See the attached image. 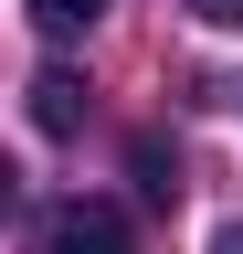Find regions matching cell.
<instances>
[{
	"label": "cell",
	"instance_id": "cell-2",
	"mask_svg": "<svg viewBox=\"0 0 243 254\" xmlns=\"http://www.w3.org/2000/svg\"><path fill=\"white\" fill-rule=\"evenodd\" d=\"M32 127H43V138H74V127H85V85L64 74V64L32 74Z\"/></svg>",
	"mask_w": 243,
	"mask_h": 254
},
{
	"label": "cell",
	"instance_id": "cell-5",
	"mask_svg": "<svg viewBox=\"0 0 243 254\" xmlns=\"http://www.w3.org/2000/svg\"><path fill=\"white\" fill-rule=\"evenodd\" d=\"M191 11H201V21H222V32H233V21H243V0H191Z\"/></svg>",
	"mask_w": 243,
	"mask_h": 254
},
{
	"label": "cell",
	"instance_id": "cell-4",
	"mask_svg": "<svg viewBox=\"0 0 243 254\" xmlns=\"http://www.w3.org/2000/svg\"><path fill=\"white\" fill-rule=\"evenodd\" d=\"M138 190H148V201H169V190H180V159H169L159 138H138Z\"/></svg>",
	"mask_w": 243,
	"mask_h": 254
},
{
	"label": "cell",
	"instance_id": "cell-1",
	"mask_svg": "<svg viewBox=\"0 0 243 254\" xmlns=\"http://www.w3.org/2000/svg\"><path fill=\"white\" fill-rule=\"evenodd\" d=\"M43 254H138V233H127V212L116 201H53L43 212Z\"/></svg>",
	"mask_w": 243,
	"mask_h": 254
},
{
	"label": "cell",
	"instance_id": "cell-3",
	"mask_svg": "<svg viewBox=\"0 0 243 254\" xmlns=\"http://www.w3.org/2000/svg\"><path fill=\"white\" fill-rule=\"evenodd\" d=\"M21 11H32V32H53V43H64V32H85L106 0H21Z\"/></svg>",
	"mask_w": 243,
	"mask_h": 254
},
{
	"label": "cell",
	"instance_id": "cell-6",
	"mask_svg": "<svg viewBox=\"0 0 243 254\" xmlns=\"http://www.w3.org/2000/svg\"><path fill=\"white\" fill-rule=\"evenodd\" d=\"M211 254H243V222H222V233H211Z\"/></svg>",
	"mask_w": 243,
	"mask_h": 254
}]
</instances>
